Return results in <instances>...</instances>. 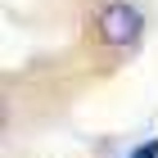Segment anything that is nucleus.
Listing matches in <instances>:
<instances>
[{
    "instance_id": "f257e3e1",
    "label": "nucleus",
    "mask_w": 158,
    "mask_h": 158,
    "mask_svg": "<svg viewBox=\"0 0 158 158\" xmlns=\"http://www.w3.org/2000/svg\"><path fill=\"white\" fill-rule=\"evenodd\" d=\"M95 27H99V41H104V45L127 50V45L140 41V32H145V14H140V5H131V0H104Z\"/></svg>"
},
{
    "instance_id": "f03ea898",
    "label": "nucleus",
    "mask_w": 158,
    "mask_h": 158,
    "mask_svg": "<svg viewBox=\"0 0 158 158\" xmlns=\"http://www.w3.org/2000/svg\"><path fill=\"white\" fill-rule=\"evenodd\" d=\"M127 158H158V140H145V145H135Z\"/></svg>"
}]
</instances>
